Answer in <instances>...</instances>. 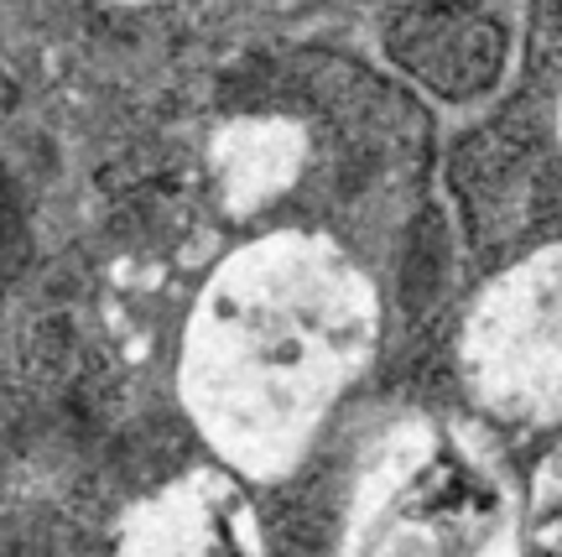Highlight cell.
<instances>
[{"instance_id": "obj_1", "label": "cell", "mask_w": 562, "mask_h": 557, "mask_svg": "<svg viewBox=\"0 0 562 557\" xmlns=\"http://www.w3.org/2000/svg\"><path fill=\"white\" fill-rule=\"evenodd\" d=\"M381 298L328 235L271 230L214 266L182 328L178 397L245 484H277L370 370Z\"/></svg>"}, {"instance_id": "obj_6", "label": "cell", "mask_w": 562, "mask_h": 557, "mask_svg": "<svg viewBox=\"0 0 562 557\" xmlns=\"http://www.w3.org/2000/svg\"><path fill=\"white\" fill-rule=\"evenodd\" d=\"M558 141H562V94H558Z\"/></svg>"}, {"instance_id": "obj_5", "label": "cell", "mask_w": 562, "mask_h": 557, "mask_svg": "<svg viewBox=\"0 0 562 557\" xmlns=\"http://www.w3.org/2000/svg\"><path fill=\"white\" fill-rule=\"evenodd\" d=\"M521 537L526 557H562V443L537 464L521 495Z\"/></svg>"}, {"instance_id": "obj_2", "label": "cell", "mask_w": 562, "mask_h": 557, "mask_svg": "<svg viewBox=\"0 0 562 557\" xmlns=\"http://www.w3.org/2000/svg\"><path fill=\"white\" fill-rule=\"evenodd\" d=\"M334 557H526L521 490L463 422L402 417L364 448Z\"/></svg>"}, {"instance_id": "obj_3", "label": "cell", "mask_w": 562, "mask_h": 557, "mask_svg": "<svg viewBox=\"0 0 562 557\" xmlns=\"http://www.w3.org/2000/svg\"><path fill=\"white\" fill-rule=\"evenodd\" d=\"M459 376L490 417L562 427V239L484 281L459 328Z\"/></svg>"}, {"instance_id": "obj_4", "label": "cell", "mask_w": 562, "mask_h": 557, "mask_svg": "<svg viewBox=\"0 0 562 557\" xmlns=\"http://www.w3.org/2000/svg\"><path fill=\"white\" fill-rule=\"evenodd\" d=\"M104 557H266L261 511L224 464H199L157 484Z\"/></svg>"}]
</instances>
